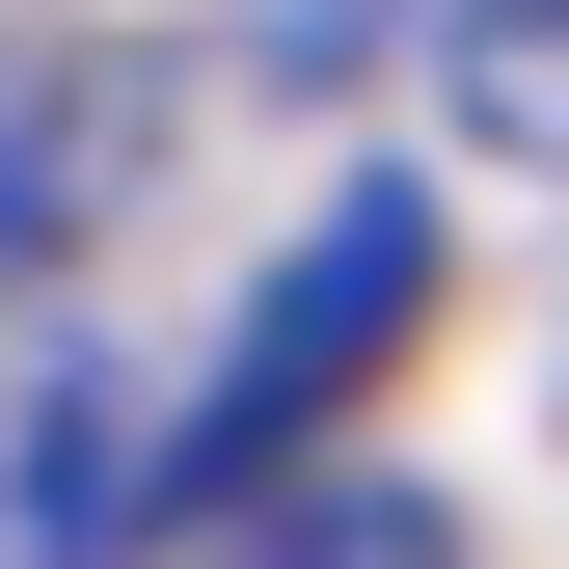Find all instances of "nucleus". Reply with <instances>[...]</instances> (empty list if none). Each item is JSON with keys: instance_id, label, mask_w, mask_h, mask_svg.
<instances>
[{"instance_id": "2", "label": "nucleus", "mask_w": 569, "mask_h": 569, "mask_svg": "<svg viewBox=\"0 0 569 569\" xmlns=\"http://www.w3.org/2000/svg\"><path fill=\"white\" fill-rule=\"evenodd\" d=\"M136 190V54H0V271H82Z\"/></svg>"}, {"instance_id": "4", "label": "nucleus", "mask_w": 569, "mask_h": 569, "mask_svg": "<svg viewBox=\"0 0 569 569\" xmlns=\"http://www.w3.org/2000/svg\"><path fill=\"white\" fill-rule=\"evenodd\" d=\"M244 569H461V516H435L407 461H326V488H271V516H244Z\"/></svg>"}, {"instance_id": "5", "label": "nucleus", "mask_w": 569, "mask_h": 569, "mask_svg": "<svg viewBox=\"0 0 569 569\" xmlns=\"http://www.w3.org/2000/svg\"><path fill=\"white\" fill-rule=\"evenodd\" d=\"M136 542V435L109 407H28V569H109Z\"/></svg>"}, {"instance_id": "1", "label": "nucleus", "mask_w": 569, "mask_h": 569, "mask_svg": "<svg viewBox=\"0 0 569 569\" xmlns=\"http://www.w3.org/2000/svg\"><path fill=\"white\" fill-rule=\"evenodd\" d=\"M407 326H435V190H407V163H352L326 218L244 271L218 380H190V435H136V488H271V461H299V435H326L352 380H380Z\"/></svg>"}, {"instance_id": "3", "label": "nucleus", "mask_w": 569, "mask_h": 569, "mask_svg": "<svg viewBox=\"0 0 569 569\" xmlns=\"http://www.w3.org/2000/svg\"><path fill=\"white\" fill-rule=\"evenodd\" d=\"M435 109L488 163H569V0H435Z\"/></svg>"}]
</instances>
